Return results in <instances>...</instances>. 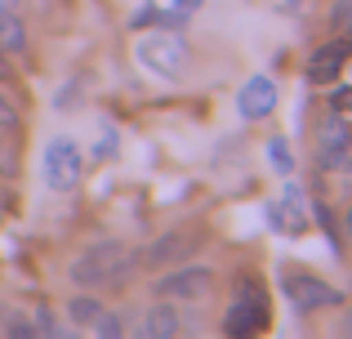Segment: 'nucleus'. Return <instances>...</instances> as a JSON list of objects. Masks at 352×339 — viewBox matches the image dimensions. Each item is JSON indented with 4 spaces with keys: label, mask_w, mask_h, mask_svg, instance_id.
<instances>
[{
    "label": "nucleus",
    "mask_w": 352,
    "mask_h": 339,
    "mask_svg": "<svg viewBox=\"0 0 352 339\" xmlns=\"http://www.w3.org/2000/svg\"><path fill=\"white\" fill-rule=\"evenodd\" d=\"M18 130H23V116H18V103L5 94V89H0V134H5V139H14Z\"/></svg>",
    "instance_id": "14"
},
{
    "label": "nucleus",
    "mask_w": 352,
    "mask_h": 339,
    "mask_svg": "<svg viewBox=\"0 0 352 339\" xmlns=\"http://www.w3.org/2000/svg\"><path fill=\"white\" fill-rule=\"evenodd\" d=\"M0 148H5V134H0Z\"/></svg>",
    "instance_id": "23"
},
{
    "label": "nucleus",
    "mask_w": 352,
    "mask_h": 339,
    "mask_svg": "<svg viewBox=\"0 0 352 339\" xmlns=\"http://www.w3.org/2000/svg\"><path fill=\"white\" fill-rule=\"evenodd\" d=\"M138 58H143V67H152L156 76H183V67H188V45L174 32H152V36L138 41Z\"/></svg>",
    "instance_id": "4"
},
{
    "label": "nucleus",
    "mask_w": 352,
    "mask_h": 339,
    "mask_svg": "<svg viewBox=\"0 0 352 339\" xmlns=\"http://www.w3.org/2000/svg\"><path fill=\"white\" fill-rule=\"evenodd\" d=\"M179 5H183V9H197V0H179Z\"/></svg>",
    "instance_id": "22"
},
{
    "label": "nucleus",
    "mask_w": 352,
    "mask_h": 339,
    "mask_svg": "<svg viewBox=\"0 0 352 339\" xmlns=\"http://www.w3.org/2000/svg\"><path fill=\"white\" fill-rule=\"evenodd\" d=\"M9 76V58H5V50H0V80Z\"/></svg>",
    "instance_id": "20"
},
{
    "label": "nucleus",
    "mask_w": 352,
    "mask_h": 339,
    "mask_svg": "<svg viewBox=\"0 0 352 339\" xmlns=\"http://www.w3.org/2000/svg\"><path fill=\"white\" fill-rule=\"evenodd\" d=\"M330 107H335V112H352V89H339V94L330 98Z\"/></svg>",
    "instance_id": "18"
},
{
    "label": "nucleus",
    "mask_w": 352,
    "mask_h": 339,
    "mask_svg": "<svg viewBox=\"0 0 352 339\" xmlns=\"http://www.w3.org/2000/svg\"><path fill=\"white\" fill-rule=\"evenodd\" d=\"M41 174H45V188L50 192H72L85 174V157H80V143L72 134H58V139L45 143L41 152Z\"/></svg>",
    "instance_id": "2"
},
{
    "label": "nucleus",
    "mask_w": 352,
    "mask_h": 339,
    "mask_svg": "<svg viewBox=\"0 0 352 339\" xmlns=\"http://www.w3.org/2000/svg\"><path fill=\"white\" fill-rule=\"evenodd\" d=\"M348 54H352V36H339V41L317 45L312 58H308V80L312 85H330V80L348 67Z\"/></svg>",
    "instance_id": "7"
},
{
    "label": "nucleus",
    "mask_w": 352,
    "mask_h": 339,
    "mask_svg": "<svg viewBox=\"0 0 352 339\" xmlns=\"http://www.w3.org/2000/svg\"><path fill=\"white\" fill-rule=\"evenodd\" d=\"M138 335H143V339H174V335H183V317H179V308H174V304H156V308H147L143 322H138Z\"/></svg>",
    "instance_id": "11"
},
{
    "label": "nucleus",
    "mask_w": 352,
    "mask_h": 339,
    "mask_svg": "<svg viewBox=\"0 0 352 339\" xmlns=\"http://www.w3.org/2000/svg\"><path fill=\"white\" fill-rule=\"evenodd\" d=\"M98 313H103V308H98V299H89V295H76V299L67 304V317H72L76 326H94Z\"/></svg>",
    "instance_id": "13"
},
{
    "label": "nucleus",
    "mask_w": 352,
    "mask_h": 339,
    "mask_svg": "<svg viewBox=\"0 0 352 339\" xmlns=\"http://www.w3.org/2000/svg\"><path fill=\"white\" fill-rule=\"evenodd\" d=\"M210 281H214L210 268H170L161 281H152V290L161 299H201L210 295Z\"/></svg>",
    "instance_id": "6"
},
{
    "label": "nucleus",
    "mask_w": 352,
    "mask_h": 339,
    "mask_svg": "<svg viewBox=\"0 0 352 339\" xmlns=\"http://www.w3.org/2000/svg\"><path fill=\"white\" fill-rule=\"evenodd\" d=\"M272 107H276V85L267 76H250L245 85H241L236 112L245 116V121H263V116H272Z\"/></svg>",
    "instance_id": "9"
},
{
    "label": "nucleus",
    "mask_w": 352,
    "mask_h": 339,
    "mask_svg": "<svg viewBox=\"0 0 352 339\" xmlns=\"http://www.w3.org/2000/svg\"><path fill=\"white\" fill-rule=\"evenodd\" d=\"M267 157H272V166H281V174H290V152H285V143H281V139L267 143Z\"/></svg>",
    "instance_id": "17"
},
{
    "label": "nucleus",
    "mask_w": 352,
    "mask_h": 339,
    "mask_svg": "<svg viewBox=\"0 0 352 339\" xmlns=\"http://www.w3.org/2000/svg\"><path fill=\"white\" fill-rule=\"evenodd\" d=\"M267 313H272L267 304H250V299H236V295H232V308H228L223 331H228V335H258V331L267 326Z\"/></svg>",
    "instance_id": "10"
},
{
    "label": "nucleus",
    "mask_w": 352,
    "mask_h": 339,
    "mask_svg": "<svg viewBox=\"0 0 352 339\" xmlns=\"http://www.w3.org/2000/svg\"><path fill=\"white\" fill-rule=\"evenodd\" d=\"M344 223H348V237H352V210H344Z\"/></svg>",
    "instance_id": "21"
},
{
    "label": "nucleus",
    "mask_w": 352,
    "mask_h": 339,
    "mask_svg": "<svg viewBox=\"0 0 352 339\" xmlns=\"http://www.w3.org/2000/svg\"><path fill=\"white\" fill-rule=\"evenodd\" d=\"M281 290L299 313H317V308H335L339 304V290L326 286L321 277H312V272H290V277L281 281Z\"/></svg>",
    "instance_id": "5"
},
{
    "label": "nucleus",
    "mask_w": 352,
    "mask_h": 339,
    "mask_svg": "<svg viewBox=\"0 0 352 339\" xmlns=\"http://www.w3.org/2000/svg\"><path fill=\"white\" fill-rule=\"evenodd\" d=\"M330 27L344 32V36H352V0H339V5L330 9Z\"/></svg>",
    "instance_id": "16"
},
{
    "label": "nucleus",
    "mask_w": 352,
    "mask_h": 339,
    "mask_svg": "<svg viewBox=\"0 0 352 339\" xmlns=\"http://www.w3.org/2000/svg\"><path fill=\"white\" fill-rule=\"evenodd\" d=\"M197 245H201L197 232H165V237H156V241L138 254V263H147V268H165V263L192 259V254H197Z\"/></svg>",
    "instance_id": "8"
},
{
    "label": "nucleus",
    "mask_w": 352,
    "mask_h": 339,
    "mask_svg": "<svg viewBox=\"0 0 352 339\" xmlns=\"http://www.w3.org/2000/svg\"><path fill=\"white\" fill-rule=\"evenodd\" d=\"M335 335H352V313L339 317V326H335Z\"/></svg>",
    "instance_id": "19"
},
{
    "label": "nucleus",
    "mask_w": 352,
    "mask_h": 339,
    "mask_svg": "<svg viewBox=\"0 0 352 339\" xmlns=\"http://www.w3.org/2000/svg\"><path fill=\"white\" fill-rule=\"evenodd\" d=\"M317 166L330 170V174L352 170V130H348L344 112H330L317 125Z\"/></svg>",
    "instance_id": "3"
},
{
    "label": "nucleus",
    "mask_w": 352,
    "mask_h": 339,
    "mask_svg": "<svg viewBox=\"0 0 352 339\" xmlns=\"http://www.w3.org/2000/svg\"><path fill=\"white\" fill-rule=\"evenodd\" d=\"M89 331H98L103 339H116V335H125V322H120V313H98Z\"/></svg>",
    "instance_id": "15"
},
{
    "label": "nucleus",
    "mask_w": 352,
    "mask_h": 339,
    "mask_svg": "<svg viewBox=\"0 0 352 339\" xmlns=\"http://www.w3.org/2000/svg\"><path fill=\"white\" fill-rule=\"evenodd\" d=\"M27 45V36H23V23H18L14 14H9L5 5H0V50L5 54H18Z\"/></svg>",
    "instance_id": "12"
},
{
    "label": "nucleus",
    "mask_w": 352,
    "mask_h": 339,
    "mask_svg": "<svg viewBox=\"0 0 352 339\" xmlns=\"http://www.w3.org/2000/svg\"><path fill=\"white\" fill-rule=\"evenodd\" d=\"M134 263H138V254H129L120 241H94V245H85V250L72 259V268H67V277L76 281L80 290H98V286H125L129 281V272H134Z\"/></svg>",
    "instance_id": "1"
}]
</instances>
